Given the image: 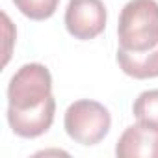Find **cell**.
Masks as SVG:
<instances>
[{"instance_id": "cell-1", "label": "cell", "mask_w": 158, "mask_h": 158, "mask_svg": "<svg viewBox=\"0 0 158 158\" xmlns=\"http://www.w3.org/2000/svg\"><path fill=\"white\" fill-rule=\"evenodd\" d=\"M119 47L143 52L158 45V2L130 0L125 4L117 24Z\"/></svg>"}, {"instance_id": "cell-2", "label": "cell", "mask_w": 158, "mask_h": 158, "mask_svg": "<svg viewBox=\"0 0 158 158\" xmlns=\"http://www.w3.org/2000/svg\"><path fill=\"white\" fill-rule=\"evenodd\" d=\"M65 132L80 145H97L106 138L112 127L110 112L104 104L89 99L73 102L63 119Z\"/></svg>"}, {"instance_id": "cell-3", "label": "cell", "mask_w": 158, "mask_h": 158, "mask_svg": "<svg viewBox=\"0 0 158 158\" xmlns=\"http://www.w3.org/2000/svg\"><path fill=\"white\" fill-rule=\"evenodd\" d=\"M48 97H52V76L45 65L26 63L11 76L8 86V101L11 108H34Z\"/></svg>"}, {"instance_id": "cell-4", "label": "cell", "mask_w": 158, "mask_h": 158, "mask_svg": "<svg viewBox=\"0 0 158 158\" xmlns=\"http://www.w3.org/2000/svg\"><path fill=\"white\" fill-rule=\"evenodd\" d=\"M65 28L80 41H89L102 34L106 28V8L102 0H69Z\"/></svg>"}, {"instance_id": "cell-5", "label": "cell", "mask_w": 158, "mask_h": 158, "mask_svg": "<svg viewBox=\"0 0 158 158\" xmlns=\"http://www.w3.org/2000/svg\"><path fill=\"white\" fill-rule=\"evenodd\" d=\"M54 114H56V101L54 97H48L39 106L26 110H17L8 106V123L11 130L21 138H37L52 127Z\"/></svg>"}, {"instance_id": "cell-6", "label": "cell", "mask_w": 158, "mask_h": 158, "mask_svg": "<svg viewBox=\"0 0 158 158\" xmlns=\"http://www.w3.org/2000/svg\"><path fill=\"white\" fill-rule=\"evenodd\" d=\"M115 154L119 158H158V128L139 121L127 127L115 145Z\"/></svg>"}, {"instance_id": "cell-7", "label": "cell", "mask_w": 158, "mask_h": 158, "mask_svg": "<svg viewBox=\"0 0 158 158\" xmlns=\"http://www.w3.org/2000/svg\"><path fill=\"white\" fill-rule=\"evenodd\" d=\"M117 63L121 71L138 80H147V78L158 76V45L151 50L134 52L125 50L119 47L117 50Z\"/></svg>"}, {"instance_id": "cell-8", "label": "cell", "mask_w": 158, "mask_h": 158, "mask_svg": "<svg viewBox=\"0 0 158 158\" xmlns=\"http://www.w3.org/2000/svg\"><path fill=\"white\" fill-rule=\"evenodd\" d=\"M132 112L139 123L158 128V89H149L138 95Z\"/></svg>"}, {"instance_id": "cell-9", "label": "cell", "mask_w": 158, "mask_h": 158, "mask_svg": "<svg viewBox=\"0 0 158 158\" xmlns=\"http://www.w3.org/2000/svg\"><path fill=\"white\" fill-rule=\"evenodd\" d=\"M13 4L24 17L32 21H45L56 13L60 0H13Z\"/></svg>"}]
</instances>
